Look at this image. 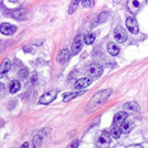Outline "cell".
<instances>
[{
    "instance_id": "cell-1",
    "label": "cell",
    "mask_w": 148,
    "mask_h": 148,
    "mask_svg": "<svg viewBox=\"0 0 148 148\" xmlns=\"http://www.w3.org/2000/svg\"><path fill=\"white\" fill-rule=\"evenodd\" d=\"M112 93H113V90L112 89L102 90V91L97 92V93L92 97V99H91V101H90L89 104H88V111L89 112L93 111L97 108H99V106H102L103 103H106Z\"/></svg>"
},
{
    "instance_id": "cell-2",
    "label": "cell",
    "mask_w": 148,
    "mask_h": 148,
    "mask_svg": "<svg viewBox=\"0 0 148 148\" xmlns=\"http://www.w3.org/2000/svg\"><path fill=\"white\" fill-rule=\"evenodd\" d=\"M103 73V68L98 64L90 65L88 68L86 69V74L88 75L91 78H99Z\"/></svg>"
},
{
    "instance_id": "cell-3",
    "label": "cell",
    "mask_w": 148,
    "mask_h": 148,
    "mask_svg": "<svg viewBox=\"0 0 148 148\" xmlns=\"http://www.w3.org/2000/svg\"><path fill=\"white\" fill-rule=\"evenodd\" d=\"M145 1L146 0H127V7L132 13L136 14L144 7Z\"/></svg>"
},
{
    "instance_id": "cell-4",
    "label": "cell",
    "mask_w": 148,
    "mask_h": 148,
    "mask_svg": "<svg viewBox=\"0 0 148 148\" xmlns=\"http://www.w3.org/2000/svg\"><path fill=\"white\" fill-rule=\"evenodd\" d=\"M58 93V90L57 89H54V90H51V91H48L46 93H44V95L40 98V104H49L51 102H53L55 100V98H56V95Z\"/></svg>"
},
{
    "instance_id": "cell-5",
    "label": "cell",
    "mask_w": 148,
    "mask_h": 148,
    "mask_svg": "<svg viewBox=\"0 0 148 148\" xmlns=\"http://www.w3.org/2000/svg\"><path fill=\"white\" fill-rule=\"evenodd\" d=\"M92 84V78L91 77H85V78H80V79H78L76 82H75V89L77 90H81V89H85V88H87L88 86H90Z\"/></svg>"
},
{
    "instance_id": "cell-6",
    "label": "cell",
    "mask_w": 148,
    "mask_h": 148,
    "mask_svg": "<svg viewBox=\"0 0 148 148\" xmlns=\"http://www.w3.org/2000/svg\"><path fill=\"white\" fill-rule=\"evenodd\" d=\"M82 44H84V37L81 36V35H77V36L75 37L73 45H71V52H73L74 55L78 54L81 51Z\"/></svg>"
},
{
    "instance_id": "cell-7",
    "label": "cell",
    "mask_w": 148,
    "mask_h": 148,
    "mask_svg": "<svg viewBox=\"0 0 148 148\" xmlns=\"http://www.w3.org/2000/svg\"><path fill=\"white\" fill-rule=\"evenodd\" d=\"M0 32L5 35H11L16 32V27L10 23H1L0 24Z\"/></svg>"
},
{
    "instance_id": "cell-8",
    "label": "cell",
    "mask_w": 148,
    "mask_h": 148,
    "mask_svg": "<svg viewBox=\"0 0 148 148\" xmlns=\"http://www.w3.org/2000/svg\"><path fill=\"white\" fill-rule=\"evenodd\" d=\"M126 27L128 29V31L131 32V33H133V34H137L138 30H139V27H138V23H137V21H136V19H134V18H132V16L127 18Z\"/></svg>"
},
{
    "instance_id": "cell-9",
    "label": "cell",
    "mask_w": 148,
    "mask_h": 148,
    "mask_svg": "<svg viewBox=\"0 0 148 148\" xmlns=\"http://www.w3.org/2000/svg\"><path fill=\"white\" fill-rule=\"evenodd\" d=\"M114 37H115V40H116L117 42L120 43H123L126 41V37H127V34H126V31L121 27H117L115 30H114Z\"/></svg>"
},
{
    "instance_id": "cell-10",
    "label": "cell",
    "mask_w": 148,
    "mask_h": 148,
    "mask_svg": "<svg viewBox=\"0 0 148 148\" xmlns=\"http://www.w3.org/2000/svg\"><path fill=\"white\" fill-rule=\"evenodd\" d=\"M69 59H70V52H69L68 49H62L59 54L57 55V57H56V60L58 62L59 64H65L67 63Z\"/></svg>"
},
{
    "instance_id": "cell-11",
    "label": "cell",
    "mask_w": 148,
    "mask_h": 148,
    "mask_svg": "<svg viewBox=\"0 0 148 148\" xmlns=\"http://www.w3.org/2000/svg\"><path fill=\"white\" fill-rule=\"evenodd\" d=\"M11 68V62L8 58H5L1 65H0V78L5 77V75L8 74V71L10 70Z\"/></svg>"
},
{
    "instance_id": "cell-12",
    "label": "cell",
    "mask_w": 148,
    "mask_h": 148,
    "mask_svg": "<svg viewBox=\"0 0 148 148\" xmlns=\"http://www.w3.org/2000/svg\"><path fill=\"white\" fill-rule=\"evenodd\" d=\"M25 14H27V11H25V9H23V8L16 9V10H13V12H12V16H13L16 20H20V21L24 20Z\"/></svg>"
},
{
    "instance_id": "cell-13",
    "label": "cell",
    "mask_w": 148,
    "mask_h": 148,
    "mask_svg": "<svg viewBox=\"0 0 148 148\" xmlns=\"http://www.w3.org/2000/svg\"><path fill=\"white\" fill-rule=\"evenodd\" d=\"M127 116H128V115H127L126 112H119V113L115 114L113 122H114V124H116V125H121L122 123L127 119Z\"/></svg>"
},
{
    "instance_id": "cell-14",
    "label": "cell",
    "mask_w": 148,
    "mask_h": 148,
    "mask_svg": "<svg viewBox=\"0 0 148 148\" xmlns=\"http://www.w3.org/2000/svg\"><path fill=\"white\" fill-rule=\"evenodd\" d=\"M110 134L106 131H103V132H101L99 134V136H98V143L99 144H109L110 143Z\"/></svg>"
},
{
    "instance_id": "cell-15",
    "label": "cell",
    "mask_w": 148,
    "mask_h": 148,
    "mask_svg": "<svg viewBox=\"0 0 148 148\" xmlns=\"http://www.w3.org/2000/svg\"><path fill=\"white\" fill-rule=\"evenodd\" d=\"M120 126H121V131L123 133H130L134 128V123L132 121L123 122Z\"/></svg>"
},
{
    "instance_id": "cell-16",
    "label": "cell",
    "mask_w": 148,
    "mask_h": 148,
    "mask_svg": "<svg viewBox=\"0 0 148 148\" xmlns=\"http://www.w3.org/2000/svg\"><path fill=\"white\" fill-rule=\"evenodd\" d=\"M108 52H109V54H111L112 56H116L117 54L120 53V47L115 43L111 42L108 44Z\"/></svg>"
},
{
    "instance_id": "cell-17",
    "label": "cell",
    "mask_w": 148,
    "mask_h": 148,
    "mask_svg": "<svg viewBox=\"0 0 148 148\" xmlns=\"http://www.w3.org/2000/svg\"><path fill=\"white\" fill-rule=\"evenodd\" d=\"M110 133H111V136L113 138H115V139H117V138H120V136H121V128L119 127V125H116V124H114V125H112L111 126V130H110Z\"/></svg>"
},
{
    "instance_id": "cell-18",
    "label": "cell",
    "mask_w": 148,
    "mask_h": 148,
    "mask_svg": "<svg viewBox=\"0 0 148 148\" xmlns=\"http://www.w3.org/2000/svg\"><path fill=\"white\" fill-rule=\"evenodd\" d=\"M124 109L126 110V111H130V112H137L139 110V106H138L136 102H127L126 104L124 106Z\"/></svg>"
},
{
    "instance_id": "cell-19",
    "label": "cell",
    "mask_w": 148,
    "mask_h": 148,
    "mask_svg": "<svg viewBox=\"0 0 148 148\" xmlns=\"http://www.w3.org/2000/svg\"><path fill=\"white\" fill-rule=\"evenodd\" d=\"M85 91H81V92H70V93H66V95H64V98H63V101L64 102H68V101L73 100L74 98L76 97H78V95H81L84 93Z\"/></svg>"
},
{
    "instance_id": "cell-20",
    "label": "cell",
    "mask_w": 148,
    "mask_h": 148,
    "mask_svg": "<svg viewBox=\"0 0 148 148\" xmlns=\"http://www.w3.org/2000/svg\"><path fill=\"white\" fill-rule=\"evenodd\" d=\"M20 88H21V85H20L19 80H13L9 87V91H10V93H16L20 90Z\"/></svg>"
},
{
    "instance_id": "cell-21",
    "label": "cell",
    "mask_w": 148,
    "mask_h": 148,
    "mask_svg": "<svg viewBox=\"0 0 148 148\" xmlns=\"http://www.w3.org/2000/svg\"><path fill=\"white\" fill-rule=\"evenodd\" d=\"M43 136H44L43 132H40L37 135L34 136V138H33V145H34V147H40L41 146L43 140Z\"/></svg>"
},
{
    "instance_id": "cell-22",
    "label": "cell",
    "mask_w": 148,
    "mask_h": 148,
    "mask_svg": "<svg viewBox=\"0 0 148 148\" xmlns=\"http://www.w3.org/2000/svg\"><path fill=\"white\" fill-rule=\"evenodd\" d=\"M95 33H88V34H86L85 36H84V41L87 45H91L92 43L95 42Z\"/></svg>"
},
{
    "instance_id": "cell-23",
    "label": "cell",
    "mask_w": 148,
    "mask_h": 148,
    "mask_svg": "<svg viewBox=\"0 0 148 148\" xmlns=\"http://www.w3.org/2000/svg\"><path fill=\"white\" fill-rule=\"evenodd\" d=\"M81 2V0H71V3L69 5V9H68V13L69 14H73L76 9L78 8V5Z\"/></svg>"
},
{
    "instance_id": "cell-24",
    "label": "cell",
    "mask_w": 148,
    "mask_h": 148,
    "mask_svg": "<svg viewBox=\"0 0 148 148\" xmlns=\"http://www.w3.org/2000/svg\"><path fill=\"white\" fill-rule=\"evenodd\" d=\"M27 75H29V69L25 68V67H23V68L19 71V77H20L21 79H25L27 77Z\"/></svg>"
},
{
    "instance_id": "cell-25",
    "label": "cell",
    "mask_w": 148,
    "mask_h": 148,
    "mask_svg": "<svg viewBox=\"0 0 148 148\" xmlns=\"http://www.w3.org/2000/svg\"><path fill=\"white\" fill-rule=\"evenodd\" d=\"M81 3L85 8H91L95 5V0H81Z\"/></svg>"
},
{
    "instance_id": "cell-26",
    "label": "cell",
    "mask_w": 148,
    "mask_h": 148,
    "mask_svg": "<svg viewBox=\"0 0 148 148\" xmlns=\"http://www.w3.org/2000/svg\"><path fill=\"white\" fill-rule=\"evenodd\" d=\"M108 16H109V13H104V12H103V13H101L100 16H99V22H104L106 20V19H108Z\"/></svg>"
},
{
    "instance_id": "cell-27",
    "label": "cell",
    "mask_w": 148,
    "mask_h": 148,
    "mask_svg": "<svg viewBox=\"0 0 148 148\" xmlns=\"http://www.w3.org/2000/svg\"><path fill=\"white\" fill-rule=\"evenodd\" d=\"M5 84H1V82H0V98H1L2 95H5Z\"/></svg>"
},
{
    "instance_id": "cell-28",
    "label": "cell",
    "mask_w": 148,
    "mask_h": 148,
    "mask_svg": "<svg viewBox=\"0 0 148 148\" xmlns=\"http://www.w3.org/2000/svg\"><path fill=\"white\" fill-rule=\"evenodd\" d=\"M37 80V75L36 74H33L32 75V78H31V82L32 84H35Z\"/></svg>"
},
{
    "instance_id": "cell-29",
    "label": "cell",
    "mask_w": 148,
    "mask_h": 148,
    "mask_svg": "<svg viewBox=\"0 0 148 148\" xmlns=\"http://www.w3.org/2000/svg\"><path fill=\"white\" fill-rule=\"evenodd\" d=\"M78 146H79V142L78 140H75L74 143L69 145V147H78Z\"/></svg>"
},
{
    "instance_id": "cell-30",
    "label": "cell",
    "mask_w": 148,
    "mask_h": 148,
    "mask_svg": "<svg viewBox=\"0 0 148 148\" xmlns=\"http://www.w3.org/2000/svg\"><path fill=\"white\" fill-rule=\"evenodd\" d=\"M23 51H24L25 53H30V52H31V47H30V46H24V47H23Z\"/></svg>"
},
{
    "instance_id": "cell-31",
    "label": "cell",
    "mask_w": 148,
    "mask_h": 148,
    "mask_svg": "<svg viewBox=\"0 0 148 148\" xmlns=\"http://www.w3.org/2000/svg\"><path fill=\"white\" fill-rule=\"evenodd\" d=\"M42 41H34V42H33V44H37L36 46H41V45H40V44H42Z\"/></svg>"
},
{
    "instance_id": "cell-32",
    "label": "cell",
    "mask_w": 148,
    "mask_h": 148,
    "mask_svg": "<svg viewBox=\"0 0 148 148\" xmlns=\"http://www.w3.org/2000/svg\"><path fill=\"white\" fill-rule=\"evenodd\" d=\"M10 2H12V3H16V2H19L20 0H9Z\"/></svg>"
},
{
    "instance_id": "cell-33",
    "label": "cell",
    "mask_w": 148,
    "mask_h": 148,
    "mask_svg": "<svg viewBox=\"0 0 148 148\" xmlns=\"http://www.w3.org/2000/svg\"><path fill=\"white\" fill-rule=\"evenodd\" d=\"M22 147H29V144H27V143L23 144V145H22Z\"/></svg>"
},
{
    "instance_id": "cell-34",
    "label": "cell",
    "mask_w": 148,
    "mask_h": 148,
    "mask_svg": "<svg viewBox=\"0 0 148 148\" xmlns=\"http://www.w3.org/2000/svg\"><path fill=\"white\" fill-rule=\"evenodd\" d=\"M130 147H140V145H132V146H130Z\"/></svg>"
},
{
    "instance_id": "cell-35",
    "label": "cell",
    "mask_w": 148,
    "mask_h": 148,
    "mask_svg": "<svg viewBox=\"0 0 148 148\" xmlns=\"http://www.w3.org/2000/svg\"><path fill=\"white\" fill-rule=\"evenodd\" d=\"M146 1H147V2H148V0H146Z\"/></svg>"
}]
</instances>
